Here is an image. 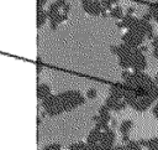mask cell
Instances as JSON below:
<instances>
[{"label":"cell","instance_id":"obj_1","mask_svg":"<svg viewBox=\"0 0 158 150\" xmlns=\"http://www.w3.org/2000/svg\"><path fill=\"white\" fill-rule=\"evenodd\" d=\"M147 67V60L143 55V52L137 47L133 48L132 56H131V68L135 72H143Z\"/></svg>","mask_w":158,"mask_h":150},{"label":"cell","instance_id":"obj_2","mask_svg":"<svg viewBox=\"0 0 158 150\" xmlns=\"http://www.w3.org/2000/svg\"><path fill=\"white\" fill-rule=\"evenodd\" d=\"M144 38H146V37H144L141 32H138L137 30H133V29L127 30V32L122 36L123 43L128 45V46L132 47V48L139 47V46L143 43V40H144Z\"/></svg>","mask_w":158,"mask_h":150},{"label":"cell","instance_id":"obj_3","mask_svg":"<svg viewBox=\"0 0 158 150\" xmlns=\"http://www.w3.org/2000/svg\"><path fill=\"white\" fill-rule=\"evenodd\" d=\"M111 110H115V112H118V110H122L126 108L127 103L125 102L123 98H117V97H114V95H109L107 99H106V103H105Z\"/></svg>","mask_w":158,"mask_h":150},{"label":"cell","instance_id":"obj_4","mask_svg":"<svg viewBox=\"0 0 158 150\" xmlns=\"http://www.w3.org/2000/svg\"><path fill=\"white\" fill-rule=\"evenodd\" d=\"M152 103H153V100L148 95L147 97H138L137 100L135 102V104L132 105V108L137 112H144L152 105Z\"/></svg>","mask_w":158,"mask_h":150},{"label":"cell","instance_id":"obj_5","mask_svg":"<svg viewBox=\"0 0 158 150\" xmlns=\"http://www.w3.org/2000/svg\"><path fill=\"white\" fill-rule=\"evenodd\" d=\"M101 134H102V130L99 129V128H95L93 129L89 135H88V145H96L100 143V139H101Z\"/></svg>","mask_w":158,"mask_h":150},{"label":"cell","instance_id":"obj_6","mask_svg":"<svg viewBox=\"0 0 158 150\" xmlns=\"http://www.w3.org/2000/svg\"><path fill=\"white\" fill-rule=\"evenodd\" d=\"M110 94L117 98H123L125 94V86L122 84H114L110 87Z\"/></svg>","mask_w":158,"mask_h":150},{"label":"cell","instance_id":"obj_7","mask_svg":"<svg viewBox=\"0 0 158 150\" xmlns=\"http://www.w3.org/2000/svg\"><path fill=\"white\" fill-rule=\"evenodd\" d=\"M109 14H110V16L112 17V19H116V20H121L125 15H123V10H122V7L121 6H112L110 10H109Z\"/></svg>","mask_w":158,"mask_h":150},{"label":"cell","instance_id":"obj_8","mask_svg":"<svg viewBox=\"0 0 158 150\" xmlns=\"http://www.w3.org/2000/svg\"><path fill=\"white\" fill-rule=\"evenodd\" d=\"M131 55H123V56H118V64L121 66V68L123 69H128L131 68Z\"/></svg>","mask_w":158,"mask_h":150},{"label":"cell","instance_id":"obj_9","mask_svg":"<svg viewBox=\"0 0 158 150\" xmlns=\"http://www.w3.org/2000/svg\"><path fill=\"white\" fill-rule=\"evenodd\" d=\"M132 125H133L132 120H123V121L121 123V125H120V133H121L122 135H123V134H128L130 130H131V128H132Z\"/></svg>","mask_w":158,"mask_h":150},{"label":"cell","instance_id":"obj_10","mask_svg":"<svg viewBox=\"0 0 158 150\" xmlns=\"http://www.w3.org/2000/svg\"><path fill=\"white\" fill-rule=\"evenodd\" d=\"M49 93H51V89L48 88V86H46V84H41L40 87H38V97L40 98H46L47 95H49Z\"/></svg>","mask_w":158,"mask_h":150},{"label":"cell","instance_id":"obj_11","mask_svg":"<svg viewBox=\"0 0 158 150\" xmlns=\"http://www.w3.org/2000/svg\"><path fill=\"white\" fill-rule=\"evenodd\" d=\"M126 149L127 150H142V145L139 144V141H132V140H128L126 143Z\"/></svg>","mask_w":158,"mask_h":150},{"label":"cell","instance_id":"obj_12","mask_svg":"<svg viewBox=\"0 0 158 150\" xmlns=\"http://www.w3.org/2000/svg\"><path fill=\"white\" fill-rule=\"evenodd\" d=\"M146 148L148 150H158V138H151V139H148Z\"/></svg>","mask_w":158,"mask_h":150},{"label":"cell","instance_id":"obj_13","mask_svg":"<svg viewBox=\"0 0 158 150\" xmlns=\"http://www.w3.org/2000/svg\"><path fill=\"white\" fill-rule=\"evenodd\" d=\"M148 11L151 12L152 19H153L154 21L158 22V4H152V5H149Z\"/></svg>","mask_w":158,"mask_h":150},{"label":"cell","instance_id":"obj_14","mask_svg":"<svg viewBox=\"0 0 158 150\" xmlns=\"http://www.w3.org/2000/svg\"><path fill=\"white\" fill-rule=\"evenodd\" d=\"M152 47H153L152 55H153V57L158 61V36H154V37L152 38Z\"/></svg>","mask_w":158,"mask_h":150},{"label":"cell","instance_id":"obj_15","mask_svg":"<svg viewBox=\"0 0 158 150\" xmlns=\"http://www.w3.org/2000/svg\"><path fill=\"white\" fill-rule=\"evenodd\" d=\"M100 2H101V5H102L104 10H110V9L117 2V0H101Z\"/></svg>","mask_w":158,"mask_h":150},{"label":"cell","instance_id":"obj_16","mask_svg":"<svg viewBox=\"0 0 158 150\" xmlns=\"http://www.w3.org/2000/svg\"><path fill=\"white\" fill-rule=\"evenodd\" d=\"M86 95H88V98L94 99V98L96 97V90H95V89H89L88 93H86Z\"/></svg>","mask_w":158,"mask_h":150},{"label":"cell","instance_id":"obj_17","mask_svg":"<svg viewBox=\"0 0 158 150\" xmlns=\"http://www.w3.org/2000/svg\"><path fill=\"white\" fill-rule=\"evenodd\" d=\"M152 114L158 119V102L156 103V105L153 107V109H152Z\"/></svg>","mask_w":158,"mask_h":150},{"label":"cell","instance_id":"obj_18","mask_svg":"<svg viewBox=\"0 0 158 150\" xmlns=\"http://www.w3.org/2000/svg\"><path fill=\"white\" fill-rule=\"evenodd\" d=\"M133 12H135V7H128L126 11V14H128V15H132Z\"/></svg>","mask_w":158,"mask_h":150},{"label":"cell","instance_id":"obj_19","mask_svg":"<svg viewBox=\"0 0 158 150\" xmlns=\"http://www.w3.org/2000/svg\"><path fill=\"white\" fill-rule=\"evenodd\" d=\"M128 140H130V138H128V134H123V135H122V141L127 143Z\"/></svg>","mask_w":158,"mask_h":150},{"label":"cell","instance_id":"obj_20","mask_svg":"<svg viewBox=\"0 0 158 150\" xmlns=\"http://www.w3.org/2000/svg\"><path fill=\"white\" fill-rule=\"evenodd\" d=\"M154 82H156V83H157V84H158V74H157V76H156V77H154Z\"/></svg>","mask_w":158,"mask_h":150}]
</instances>
